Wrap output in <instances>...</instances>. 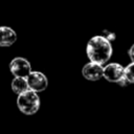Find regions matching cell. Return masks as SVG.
Masks as SVG:
<instances>
[{"mask_svg":"<svg viewBox=\"0 0 134 134\" xmlns=\"http://www.w3.org/2000/svg\"><path fill=\"white\" fill-rule=\"evenodd\" d=\"M9 70L15 76H23L26 77L31 71V65L28 60L21 57L14 58L9 63Z\"/></svg>","mask_w":134,"mask_h":134,"instance_id":"3957f363","label":"cell"},{"mask_svg":"<svg viewBox=\"0 0 134 134\" xmlns=\"http://www.w3.org/2000/svg\"><path fill=\"white\" fill-rule=\"evenodd\" d=\"M113 52L111 42L104 36H94L92 37L86 46V53L88 59L91 62L98 64L107 63Z\"/></svg>","mask_w":134,"mask_h":134,"instance_id":"6da1fadb","label":"cell"},{"mask_svg":"<svg viewBox=\"0 0 134 134\" xmlns=\"http://www.w3.org/2000/svg\"><path fill=\"white\" fill-rule=\"evenodd\" d=\"M105 34H106V35H105L104 37H106V38H107V39H108L110 42H111L112 40H114V39H115V35H114L113 32H109V31L105 30Z\"/></svg>","mask_w":134,"mask_h":134,"instance_id":"8fae6325","label":"cell"},{"mask_svg":"<svg viewBox=\"0 0 134 134\" xmlns=\"http://www.w3.org/2000/svg\"><path fill=\"white\" fill-rule=\"evenodd\" d=\"M124 76L129 82V84H134V62L124 67Z\"/></svg>","mask_w":134,"mask_h":134,"instance_id":"9c48e42d","label":"cell"},{"mask_svg":"<svg viewBox=\"0 0 134 134\" xmlns=\"http://www.w3.org/2000/svg\"><path fill=\"white\" fill-rule=\"evenodd\" d=\"M17 41L16 31L8 26H0V46L8 47Z\"/></svg>","mask_w":134,"mask_h":134,"instance_id":"52a82bcc","label":"cell"},{"mask_svg":"<svg viewBox=\"0 0 134 134\" xmlns=\"http://www.w3.org/2000/svg\"><path fill=\"white\" fill-rule=\"evenodd\" d=\"M12 89L16 94H20L26 90L29 89L28 84H27V80L26 77L23 76H15L14 80L12 81Z\"/></svg>","mask_w":134,"mask_h":134,"instance_id":"ba28073f","label":"cell"},{"mask_svg":"<svg viewBox=\"0 0 134 134\" xmlns=\"http://www.w3.org/2000/svg\"><path fill=\"white\" fill-rule=\"evenodd\" d=\"M40 96L38 92L28 89L20 94H18L17 98V106L18 109L25 115H32L38 112L40 109Z\"/></svg>","mask_w":134,"mask_h":134,"instance_id":"7a4b0ae2","label":"cell"},{"mask_svg":"<svg viewBox=\"0 0 134 134\" xmlns=\"http://www.w3.org/2000/svg\"><path fill=\"white\" fill-rule=\"evenodd\" d=\"M103 72H104V67L102 64L95 63V62H89L87 63L83 69L82 73L83 76L88 80V81H98L99 79L103 77Z\"/></svg>","mask_w":134,"mask_h":134,"instance_id":"5b68a950","label":"cell"},{"mask_svg":"<svg viewBox=\"0 0 134 134\" xmlns=\"http://www.w3.org/2000/svg\"><path fill=\"white\" fill-rule=\"evenodd\" d=\"M128 54H129V57H130V59H131V61L132 62H134V44L130 47V49L128 50Z\"/></svg>","mask_w":134,"mask_h":134,"instance_id":"7c38bea8","label":"cell"},{"mask_svg":"<svg viewBox=\"0 0 134 134\" xmlns=\"http://www.w3.org/2000/svg\"><path fill=\"white\" fill-rule=\"evenodd\" d=\"M124 75V67L118 63H110L104 67L103 77L108 82L116 83Z\"/></svg>","mask_w":134,"mask_h":134,"instance_id":"8992f818","label":"cell"},{"mask_svg":"<svg viewBox=\"0 0 134 134\" xmlns=\"http://www.w3.org/2000/svg\"><path fill=\"white\" fill-rule=\"evenodd\" d=\"M116 84H118V85H119V86H121V87H126V86H128V85H129V82H128V81L126 80V77L122 75V76H121V77L116 82Z\"/></svg>","mask_w":134,"mask_h":134,"instance_id":"30bf717a","label":"cell"},{"mask_svg":"<svg viewBox=\"0 0 134 134\" xmlns=\"http://www.w3.org/2000/svg\"><path fill=\"white\" fill-rule=\"evenodd\" d=\"M26 80L29 89L36 92H42L48 86V80L46 75L40 71H30L26 76Z\"/></svg>","mask_w":134,"mask_h":134,"instance_id":"277c9868","label":"cell"}]
</instances>
